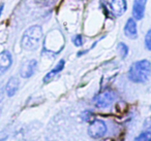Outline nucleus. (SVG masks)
Segmentation results:
<instances>
[{"label": "nucleus", "mask_w": 151, "mask_h": 141, "mask_svg": "<svg viewBox=\"0 0 151 141\" xmlns=\"http://www.w3.org/2000/svg\"><path fill=\"white\" fill-rule=\"evenodd\" d=\"M107 133V126L101 120H94L88 127V134L92 138H101Z\"/></svg>", "instance_id": "4"}, {"label": "nucleus", "mask_w": 151, "mask_h": 141, "mask_svg": "<svg viewBox=\"0 0 151 141\" xmlns=\"http://www.w3.org/2000/svg\"><path fill=\"white\" fill-rule=\"evenodd\" d=\"M18 89H19V80L17 77L13 76L9 78V80L7 81L6 87H5V91L9 97H13L16 93H17Z\"/></svg>", "instance_id": "11"}, {"label": "nucleus", "mask_w": 151, "mask_h": 141, "mask_svg": "<svg viewBox=\"0 0 151 141\" xmlns=\"http://www.w3.org/2000/svg\"><path fill=\"white\" fill-rule=\"evenodd\" d=\"M107 4L115 17H121L127 9L126 0H107Z\"/></svg>", "instance_id": "5"}, {"label": "nucleus", "mask_w": 151, "mask_h": 141, "mask_svg": "<svg viewBox=\"0 0 151 141\" xmlns=\"http://www.w3.org/2000/svg\"><path fill=\"white\" fill-rule=\"evenodd\" d=\"M3 9H4V5H3V4H1V5H0V17H1V15H2Z\"/></svg>", "instance_id": "17"}, {"label": "nucleus", "mask_w": 151, "mask_h": 141, "mask_svg": "<svg viewBox=\"0 0 151 141\" xmlns=\"http://www.w3.org/2000/svg\"><path fill=\"white\" fill-rule=\"evenodd\" d=\"M37 67V62L36 60L32 59V60H29L27 62H25L23 65L21 66V69H20V75H21L23 78H29L35 72V69Z\"/></svg>", "instance_id": "6"}, {"label": "nucleus", "mask_w": 151, "mask_h": 141, "mask_svg": "<svg viewBox=\"0 0 151 141\" xmlns=\"http://www.w3.org/2000/svg\"><path fill=\"white\" fill-rule=\"evenodd\" d=\"M145 46H146L147 50L151 52V29L148 30L146 36H145Z\"/></svg>", "instance_id": "14"}, {"label": "nucleus", "mask_w": 151, "mask_h": 141, "mask_svg": "<svg viewBox=\"0 0 151 141\" xmlns=\"http://www.w3.org/2000/svg\"><path fill=\"white\" fill-rule=\"evenodd\" d=\"M73 44H75L76 46H82V44H83L82 36H81L80 34L73 36Z\"/></svg>", "instance_id": "15"}, {"label": "nucleus", "mask_w": 151, "mask_h": 141, "mask_svg": "<svg viewBox=\"0 0 151 141\" xmlns=\"http://www.w3.org/2000/svg\"><path fill=\"white\" fill-rule=\"evenodd\" d=\"M40 4L44 5V6H50V5L54 4L56 2V0H36Z\"/></svg>", "instance_id": "16"}, {"label": "nucleus", "mask_w": 151, "mask_h": 141, "mask_svg": "<svg viewBox=\"0 0 151 141\" xmlns=\"http://www.w3.org/2000/svg\"><path fill=\"white\" fill-rule=\"evenodd\" d=\"M151 73V64L147 60L137 61L130 66L128 78L136 83H142L148 80Z\"/></svg>", "instance_id": "1"}, {"label": "nucleus", "mask_w": 151, "mask_h": 141, "mask_svg": "<svg viewBox=\"0 0 151 141\" xmlns=\"http://www.w3.org/2000/svg\"><path fill=\"white\" fill-rule=\"evenodd\" d=\"M147 0H134L132 5V16L134 20H142L144 18Z\"/></svg>", "instance_id": "8"}, {"label": "nucleus", "mask_w": 151, "mask_h": 141, "mask_svg": "<svg viewBox=\"0 0 151 141\" xmlns=\"http://www.w3.org/2000/svg\"><path fill=\"white\" fill-rule=\"evenodd\" d=\"M42 38V29L40 26L34 25L29 27L23 33L21 39V46L23 50L34 51L38 48Z\"/></svg>", "instance_id": "2"}, {"label": "nucleus", "mask_w": 151, "mask_h": 141, "mask_svg": "<svg viewBox=\"0 0 151 141\" xmlns=\"http://www.w3.org/2000/svg\"><path fill=\"white\" fill-rule=\"evenodd\" d=\"M117 51L118 53L120 54V56H121L122 59H124L126 56H127L128 54V48L127 46H126L125 43H123V42H119L117 46Z\"/></svg>", "instance_id": "12"}, {"label": "nucleus", "mask_w": 151, "mask_h": 141, "mask_svg": "<svg viewBox=\"0 0 151 141\" xmlns=\"http://www.w3.org/2000/svg\"><path fill=\"white\" fill-rule=\"evenodd\" d=\"M134 141H151V132H144L140 134Z\"/></svg>", "instance_id": "13"}, {"label": "nucleus", "mask_w": 151, "mask_h": 141, "mask_svg": "<svg viewBox=\"0 0 151 141\" xmlns=\"http://www.w3.org/2000/svg\"><path fill=\"white\" fill-rule=\"evenodd\" d=\"M64 65H65V61L64 60L59 61L58 64H57L56 66H55L54 68L50 71V72L47 73V75L45 76V78H44V83H49V81L52 80V79L54 78V77L56 76L59 72H61V71H62V69L64 68Z\"/></svg>", "instance_id": "10"}, {"label": "nucleus", "mask_w": 151, "mask_h": 141, "mask_svg": "<svg viewBox=\"0 0 151 141\" xmlns=\"http://www.w3.org/2000/svg\"><path fill=\"white\" fill-rule=\"evenodd\" d=\"M124 34L128 38L134 39L138 36V28H137V23L132 18L127 20L125 26H124Z\"/></svg>", "instance_id": "9"}, {"label": "nucleus", "mask_w": 151, "mask_h": 141, "mask_svg": "<svg viewBox=\"0 0 151 141\" xmlns=\"http://www.w3.org/2000/svg\"><path fill=\"white\" fill-rule=\"evenodd\" d=\"M12 63H13V57L9 51L0 53V76L9 70V67L12 66Z\"/></svg>", "instance_id": "7"}, {"label": "nucleus", "mask_w": 151, "mask_h": 141, "mask_svg": "<svg viewBox=\"0 0 151 141\" xmlns=\"http://www.w3.org/2000/svg\"><path fill=\"white\" fill-rule=\"evenodd\" d=\"M114 100H115V93L112 92L111 90H106L95 96L93 102L97 108H106L111 105Z\"/></svg>", "instance_id": "3"}]
</instances>
